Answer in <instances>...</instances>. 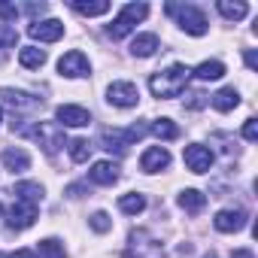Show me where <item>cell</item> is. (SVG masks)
Segmentation results:
<instances>
[{"label": "cell", "mask_w": 258, "mask_h": 258, "mask_svg": "<svg viewBox=\"0 0 258 258\" xmlns=\"http://www.w3.org/2000/svg\"><path fill=\"white\" fill-rule=\"evenodd\" d=\"M188 79H191V70L185 64H170L167 70H158L149 76V91L155 97H179Z\"/></svg>", "instance_id": "1"}, {"label": "cell", "mask_w": 258, "mask_h": 258, "mask_svg": "<svg viewBox=\"0 0 258 258\" xmlns=\"http://www.w3.org/2000/svg\"><path fill=\"white\" fill-rule=\"evenodd\" d=\"M16 131H19L22 137H34V140L43 146V152H46V155H58V152H61V146H67L64 127H61L58 121H34L31 127L19 124Z\"/></svg>", "instance_id": "2"}, {"label": "cell", "mask_w": 258, "mask_h": 258, "mask_svg": "<svg viewBox=\"0 0 258 258\" xmlns=\"http://www.w3.org/2000/svg\"><path fill=\"white\" fill-rule=\"evenodd\" d=\"M146 131H149V124H131V127H124V131H121V127H103V131H100V143H103L106 152L124 155Z\"/></svg>", "instance_id": "3"}, {"label": "cell", "mask_w": 258, "mask_h": 258, "mask_svg": "<svg viewBox=\"0 0 258 258\" xmlns=\"http://www.w3.org/2000/svg\"><path fill=\"white\" fill-rule=\"evenodd\" d=\"M127 258H164V243L146 231V228H134L127 234V249H124Z\"/></svg>", "instance_id": "4"}, {"label": "cell", "mask_w": 258, "mask_h": 258, "mask_svg": "<svg viewBox=\"0 0 258 258\" xmlns=\"http://www.w3.org/2000/svg\"><path fill=\"white\" fill-rule=\"evenodd\" d=\"M164 13L173 16L176 25H179L185 34H191V37H204V34H207V16H204L198 7H191V4H167Z\"/></svg>", "instance_id": "5"}, {"label": "cell", "mask_w": 258, "mask_h": 258, "mask_svg": "<svg viewBox=\"0 0 258 258\" xmlns=\"http://www.w3.org/2000/svg\"><path fill=\"white\" fill-rule=\"evenodd\" d=\"M146 16H149V7H146V4H127V7H121V13L112 19V25L106 28V34H109L112 40H124L127 34L137 28V22H143Z\"/></svg>", "instance_id": "6"}, {"label": "cell", "mask_w": 258, "mask_h": 258, "mask_svg": "<svg viewBox=\"0 0 258 258\" xmlns=\"http://www.w3.org/2000/svg\"><path fill=\"white\" fill-rule=\"evenodd\" d=\"M37 213H40L37 204H28V201L16 198V204L7 210V228L10 231H25V228H31L37 222Z\"/></svg>", "instance_id": "7"}, {"label": "cell", "mask_w": 258, "mask_h": 258, "mask_svg": "<svg viewBox=\"0 0 258 258\" xmlns=\"http://www.w3.org/2000/svg\"><path fill=\"white\" fill-rule=\"evenodd\" d=\"M106 100L112 103V106H118V109H131V106H137L140 103V88L134 85V82H112L109 88H106Z\"/></svg>", "instance_id": "8"}, {"label": "cell", "mask_w": 258, "mask_h": 258, "mask_svg": "<svg viewBox=\"0 0 258 258\" xmlns=\"http://www.w3.org/2000/svg\"><path fill=\"white\" fill-rule=\"evenodd\" d=\"M10 106L13 112H34L40 106V100L28 91H16V88H0V109Z\"/></svg>", "instance_id": "9"}, {"label": "cell", "mask_w": 258, "mask_h": 258, "mask_svg": "<svg viewBox=\"0 0 258 258\" xmlns=\"http://www.w3.org/2000/svg\"><path fill=\"white\" fill-rule=\"evenodd\" d=\"M58 73L67 76V79H82V76L91 73V64H88V58H85L79 49H73V52L61 55V61H58Z\"/></svg>", "instance_id": "10"}, {"label": "cell", "mask_w": 258, "mask_h": 258, "mask_svg": "<svg viewBox=\"0 0 258 258\" xmlns=\"http://www.w3.org/2000/svg\"><path fill=\"white\" fill-rule=\"evenodd\" d=\"M55 118H58L61 127H85V124H91V112L85 106H76V103H61L55 109Z\"/></svg>", "instance_id": "11"}, {"label": "cell", "mask_w": 258, "mask_h": 258, "mask_svg": "<svg viewBox=\"0 0 258 258\" xmlns=\"http://www.w3.org/2000/svg\"><path fill=\"white\" fill-rule=\"evenodd\" d=\"M182 161H185V167L191 173H207L213 167V152L207 146H201V143H191V146L182 149Z\"/></svg>", "instance_id": "12"}, {"label": "cell", "mask_w": 258, "mask_h": 258, "mask_svg": "<svg viewBox=\"0 0 258 258\" xmlns=\"http://www.w3.org/2000/svg\"><path fill=\"white\" fill-rule=\"evenodd\" d=\"M28 34H31V40L55 43V40L64 37V22H58V19H43V22H34V25L28 28Z\"/></svg>", "instance_id": "13"}, {"label": "cell", "mask_w": 258, "mask_h": 258, "mask_svg": "<svg viewBox=\"0 0 258 258\" xmlns=\"http://www.w3.org/2000/svg\"><path fill=\"white\" fill-rule=\"evenodd\" d=\"M213 225H216V231H222V234H237V231L246 228V213H243L240 207H234V210H219L216 219H213Z\"/></svg>", "instance_id": "14"}, {"label": "cell", "mask_w": 258, "mask_h": 258, "mask_svg": "<svg viewBox=\"0 0 258 258\" xmlns=\"http://www.w3.org/2000/svg\"><path fill=\"white\" fill-rule=\"evenodd\" d=\"M164 167H170V152H167L164 146H149V149L140 155V170H143V173H158V170H164Z\"/></svg>", "instance_id": "15"}, {"label": "cell", "mask_w": 258, "mask_h": 258, "mask_svg": "<svg viewBox=\"0 0 258 258\" xmlns=\"http://www.w3.org/2000/svg\"><path fill=\"white\" fill-rule=\"evenodd\" d=\"M118 164L115 161H94L91 170H88V179L97 182V185H115L118 182Z\"/></svg>", "instance_id": "16"}, {"label": "cell", "mask_w": 258, "mask_h": 258, "mask_svg": "<svg viewBox=\"0 0 258 258\" xmlns=\"http://www.w3.org/2000/svg\"><path fill=\"white\" fill-rule=\"evenodd\" d=\"M4 167L13 170V173H25V170L31 167V155H28L25 149H19V146H16V149L10 146V149H4Z\"/></svg>", "instance_id": "17"}, {"label": "cell", "mask_w": 258, "mask_h": 258, "mask_svg": "<svg viewBox=\"0 0 258 258\" xmlns=\"http://www.w3.org/2000/svg\"><path fill=\"white\" fill-rule=\"evenodd\" d=\"M176 204L185 210V213H201L204 207H207V195L204 191H198V188H185V191H179V198H176Z\"/></svg>", "instance_id": "18"}, {"label": "cell", "mask_w": 258, "mask_h": 258, "mask_svg": "<svg viewBox=\"0 0 258 258\" xmlns=\"http://www.w3.org/2000/svg\"><path fill=\"white\" fill-rule=\"evenodd\" d=\"M219 112H231L234 106H240V91L234 88V85H228V88H222V91H216L213 94V100H210Z\"/></svg>", "instance_id": "19"}, {"label": "cell", "mask_w": 258, "mask_h": 258, "mask_svg": "<svg viewBox=\"0 0 258 258\" xmlns=\"http://www.w3.org/2000/svg\"><path fill=\"white\" fill-rule=\"evenodd\" d=\"M158 52V37L155 34H140V37H134V43H131V55L134 58H149V55H155Z\"/></svg>", "instance_id": "20"}, {"label": "cell", "mask_w": 258, "mask_h": 258, "mask_svg": "<svg viewBox=\"0 0 258 258\" xmlns=\"http://www.w3.org/2000/svg\"><path fill=\"white\" fill-rule=\"evenodd\" d=\"M191 76H198L201 82H216V79L225 76V64L222 61H204V64H198L191 70Z\"/></svg>", "instance_id": "21"}, {"label": "cell", "mask_w": 258, "mask_h": 258, "mask_svg": "<svg viewBox=\"0 0 258 258\" xmlns=\"http://www.w3.org/2000/svg\"><path fill=\"white\" fill-rule=\"evenodd\" d=\"M19 61H22V67H28V70H40V67L46 64V52L37 49V46H22V49H19Z\"/></svg>", "instance_id": "22"}, {"label": "cell", "mask_w": 258, "mask_h": 258, "mask_svg": "<svg viewBox=\"0 0 258 258\" xmlns=\"http://www.w3.org/2000/svg\"><path fill=\"white\" fill-rule=\"evenodd\" d=\"M118 210H121V213H127V216H137V213H143V210H146V198H143L140 191H127V195H121V198H118Z\"/></svg>", "instance_id": "23"}, {"label": "cell", "mask_w": 258, "mask_h": 258, "mask_svg": "<svg viewBox=\"0 0 258 258\" xmlns=\"http://www.w3.org/2000/svg\"><path fill=\"white\" fill-rule=\"evenodd\" d=\"M13 195H16L19 201H28V204H37V207H40V201H43V185H40V182H19V185L13 188Z\"/></svg>", "instance_id": "24"}, {"label": "cell", "mask_w": 258, "mask_h": 258, "mask_svg": "<svg viewBox=\"0 0 258 258\" xmlns=\"http://www.w3.org/2000/svg\"><path fill=\"white\" fill-rule=\"evenodd\" d=\"M216 10H219L225 19H231V22H240V19H246V13H249V7L240 4V0H219Z\"/></svg>", "instance_id": "25"}, {"label": "cell", "mask_w": 258, "mask_h": 258, "mask_svg": "<svg viewBox=\"0 0 258 258\" xmlns=\"http://www.w3.org/2000/svg\"><path fill=\"white\" fill-rule=\"evenodd\" d=\"M79 16H103V13H109V4L106 0H73L70 4Z\"/></svg>", "instance_id": "26"}, {"label": "cell", "mask_w": 258, "mask_h": 258, "mask_svg": "<svg viewBox=\"0 0 258 258\" xmlns=\"http://www.w3.org/2000/svg\"><path fill=\"white\" fill-rule=\"evenodd\" d=\"M149 131H152L158 140H176V137H179V127H176L170 118H155V121L149 124Z\"/></svg>", "instance_id": "27"}, {"label": "cell", "mask_w": 258, "mask_h": 258, "mask_svg": "<svg viewBox=\"0 0 258 258\" xmlns=\"http://www.w3.org/2000/svg\"><path fill=\"white\" fill-rule=\"evenodd\" d=\"M37 252H40V258H67L64 243H61V240H55V237L40 240V243H37Z\"/></svg>", "instance_id": "28"}, {"label": "cell", "mask_w": 258, "mask_h": 258, "mask_svg": "<svg viewBox=\"0 0 258 258\" xmlns=\"http://www.w3.org/2000/svg\"><path fill=\"white\" fill-rule=\"evenodd\" d=\"M88 155H91V143H88V140H82V137H79V140H73V143H70V158H73L76 164L88 161Z\"/></svg>", "instance_id": "29"}, {"label": "cell", "mask_w": 258, "mask_h": 258, "mask_svg": "<svg viewBox=\"0 0 258 258\" xmlns=\"http://www.w3.org/2000/svg\"><path fill=\"white\" fill-rule=\"evenodd\" d=\"M16 43H19V31H16L13 25H0V49L10 52Z\"/></svg>", "instance_id": "30"}, {"label": "cell", "mask_w": 258, "mask_h": 258, "mask_svg": "<svg viewBox=\"0 0 258 258\" xmlns=\"http://www.w3.org/2000/svg\"><path fill=\"white\" fill-rule=\"evenodd\" d=\"M88 222H91V228H94L97 234H106V231L112 228V219H109V216H106L103 210H97V213H94V216H91Z\"/></svg>", "instance_id": "31"}, {"label": "cell", "mask_w": 258, "mask_h": 258, "mask_svg": "<svg viewBox=\"0 0 258 258\" xmlns=\"http://www.w3.org/2000/svg\"><path fill=\"white\" fill-rule=\"evenodd\" d=\"M19 7L16 4H10V0H0V19H4V22H16L19 19Z\"/></svg>", "instance_id": "32"}, {"label": "cell", "mask_w": 258, "mask_h": 258, "mask_svg": "<svg viewBox=\"0 0 258 258\" xmlns=\"http://www.w3.org/2000/svg\"><path fill=\"white\" fill-rule=\"evenodd\" d=\"M243 137H246L249 143L258 140V118H246V121H243Z\"/></svg>", "instance_id": "33"}, {"label": "cell", "mask_w": 258, "mask_h": 258, "mask_svg": "<svg viewBox=\"0 0 258 258\" xmlns=\"http://www.w3.org/2000/svg\"><path fill=\"white\" fill-rule=\"evenodd\" d=\"M46 10H49L46 4H28V7H25V13H31V16H43Z\"/></svg>", "instance_id": "34"}, {"label": "cell", "mask_w": 258, "mask_h": 258, "mask_svg": "<svg viewBox=\"0 0 258 258\" xmlns=\"http://www.w3.org/2000/svg\"><path fill=\"white\" fill-rule=\"evenodd\" d=\"M188 97H191V100H188V106H191V109H198V106H204V103H207V100H204L207 94H201V91H195V94H188Z\"/></svg>", "instance_id": "35"}, {"label": "cell", "mask_w": 258, "mask_h": 258, "mask_svg": "<svg viewBox=\"0 0 258 258\" xmlns=\"http://www.w3.org/2000/svg\"><path fill=\"white\" fill-rule=\"evenodd\" d=\"M243 58H246V67H249V70H255V67H258V55H255L252 49H249V52H246Z\"/></svg>", "instance_id": "36"}, {"label": "cell", "mask_w": 258, "mask_h": 258, "mask_svg": "<svg viewBox=\"0 0 258 258\" xmlns=\"http://www.w3.org/2000/svg\"><path fill=\"white\" fill-rule=\"evenodd\" d=\"M7 258H37V255H34L31 249H16V252H10Z\"/></svg>", "instance_id": "37"}, {"label": "cell", "mask_w": 258, "mask_h": 258, "mask_svg": "<svg viewBox=\"0 0 258 258\" xmlns=\"http://www.w3.org/2000/svg\"><path fill=\"white\" fill-rule=\"evenodd\" d=\"M231 258H255V255H252V249H234Z\"/></svg>", "instance_id": "38"}, {"label": "cell", "mask_w": 258, "mask_h": 258, "mask_svg": "<svg viewBox=\"0 0 258 258\" xmlns=\"http://www.w3.org/2000/svg\"><path fill=\"white\" fill-rule=\"evenodd\" d=\"M67 195H70V198H79V195H82V185H70Z\"/></svg>", "instance_id": "39"}, {"label": "cell", "mask_w": 258, "mask_h": 258, "mask_svg": "<svg viewBox=\"0 0 258 258\" xmlns=\"http://www.w3.org/2000/svg\"><path fill=\"white\" fill-rule=\"evenodd\" d=\"M7 55H10L7 49H0V64H4V61H7Z\"/></svg>", "instance_id": "40"}, {"label": "cell", "mask_w": 258, "mask_h": 258, "mask_svg": "<svg viewBox=\"0 0 258 258\" xmlns=\"http://www.w3.org/2000/svg\"><path fill=\"white\" fill-rule=\"evenodd\" d=\"M204 258H219V255H216V252H207V255H204Z\"/></svg>", "instance_id": "41"}, {"label": "cell", "mask_w": 258, "mask_h": 258, "mask_svg": "<svg viewBox=\"0 0 258 258\" xmlns=\"http://www.w3.org/2000/svg\"><path fill=\"white\" fill-rule=\"evenodd\" d=\"M0 121H4V109H0Z\"/></svg>", "instance_id": "42"}]
</instances>
